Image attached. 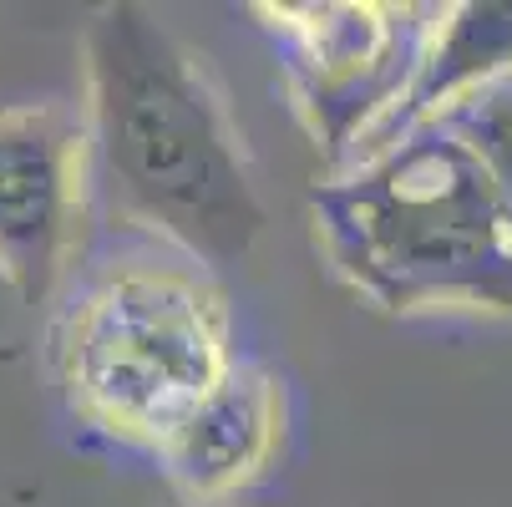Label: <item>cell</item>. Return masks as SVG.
<instances>
[{
  "instance_id": "1",
  "label": "cell",
  "mask_w": 512,
  "mask_h": 507,
  "mask_svg": "<svg viewBox=\"0 0 512 507\" xmlns=\"http://www.w3.org/2000/svg\"><path fill=\"white\" fill-rule=\"evenodd\" d=\"M82 51L87 178L102 183L112 213L163 234L208 269L249 259L269 208L203 56L132 0L92 16Z\"/></svg>"
},
{
  "instance_id": "2",
  "label": "cell",
  "mask_w": 512,
  "mask_h": 507,
  "mask_svg": "<svg viewBox=\"0 0 512 507\" xmlns=\"http://www.w3.org/2000/svg\"><path fill=\"white\" fill-rule=\"evenodd\" d=\"M325 259L391 315L512 310V229L477 153L431 117L310 193Z\"/></svg>"
},
{
  "instance_id": "3",
  "label": "cell",
  "mask_w": 512,
  "mask_h": 507,
  "mask_svg": "<svg viewBox=\"0 0 512 507\" xmlns=\"http://www.w3.org/2000/svg\"><path fill=\"white\" fill-rule=\"evenodd\" d=\"M229 366L224 300L183 264H117L82 295L61 340L71 401L97 426L153 447Z\"/></svg>"
},
{
  "instance_id": "4",
  "label": "cell",
  "mask_w": 512,
  "mask_h": 507,
  "mask_svg": "<svg viewBox=\"0 0 512 507\" xmlns=\"http://www.w3.org/2000/svg\"><path fill=\"white\" fill-rule=\"evenodd\" d=\"M289 97L330 163H345L401 102L442 6L396 0H284L259 6Z\"/></svg>"
},
{
  "instance_id": "5",
  "label": "cell",
  "mask_w": 512,
  "mask_h": 507,
  "mask_svg": "<svg viewBox=\"0 0 512 507\" xmlns=\"http://www.w3.org/2000/svg\"><path fill=\"white\" fill-rule=\"evenodd\" d=\"M87 132L71 107L0 112V279L46 305L82 234Z\"/></svg>"
},
{
  "instance_id": "6",
  "label": "cell",
  "mask_w": 512,
  "mask_h": 507,
  "mask_svg": "<svg viewBox=\"0 0 512 507\" xmlns=\"http://www.w3.org/2000/svg\"><path fill=\"white\" fill-rule=\"evenodd\" d=\"M279 426H284V396L274 376L264 366L234 360L218 376V386L158 442V452L178 492L208 507L234 497L269 467L279 447Z\"/></svg>"
},
{
  "instance_id": "7",
  "label": "cell",
  "mask_w": 512,
  "mask_h": 507,
  "mask_svg": "<svg viewBox=\"0 0 512 507\" xmlns=\"http://www.w3.org/2000/svg\"><path fill=\"white\" fill-rule=\"evenodd\" d=\"M507 71H512V0L447 6L431 26V41L411 71L401 102L376 122V132L355 148V158L371 148H386L391 137H401L416 122L452 112L457 102H467L472 92H482L487 82L507 77Z\"/></svg>"
},
{
  "instance_id": "8",
  "label": "cell",
  "mask_w": 512,
  "mask_h": 507,
  "mask_svg": "<svg viewBox=\"0 0 512 507\" xmlns=\"http://www.w3.org/2000/svg\"><path fill=\"white\" fill-rule=\"evenodd\" d=\"M442 117L452 122V132L487 168V178L497 188V203L507 213V229H512V71L497 77V82H487L482 92H472L467 102H457Z\"/></svg>"
}]
</instances>
